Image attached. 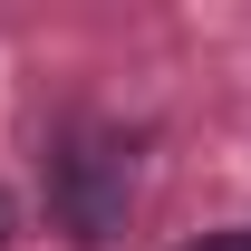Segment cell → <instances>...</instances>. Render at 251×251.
<instances>
[{
	"label": "cell",
	"mask_w": 251,
	"mask_h": 251,
	"mask_svg": "<svg viewBox=\"0 0 251 251\" xmlns=\"http://www.w3.org/2000/svg\"><path fill=\"white\" fill-rule=\"evenodd\" d=\"M49 213L87 251H106L135 213V135L126 126H68L49 145Z\"/></svg>",
	"instance_id": "6da1fadb"
},
{
	"label": "cell",
	"mask_w": 251,
	"mask_h": 251,
	"mask_svg": "<svg viewBox=\"0 0 251 251\" xmlns=\"http://www.w3.org/2000/svg\"><path fill=\"white\" fill-rule=\"evenodd\" d=\"M184 251H251V222H232V232H203V242H184Z\"/></svg>",
	"instance_id": "7a4b0ae2"
},
{
	"label": "cell",
	"mask_w": 251,
	"mask_h": 251,
	"mask_svg": "<svg viewBox=\"0 0 251 251\" xmlns=\"http://www.w3.org/2000/svg\"><path fill=\"white\" fill-rule=\"evenodd\" d=\"M10 232H20V203H10V184H0V251H10Z\"/></svg>",
	"instance_id": "3957f363"
}]
</instances>
